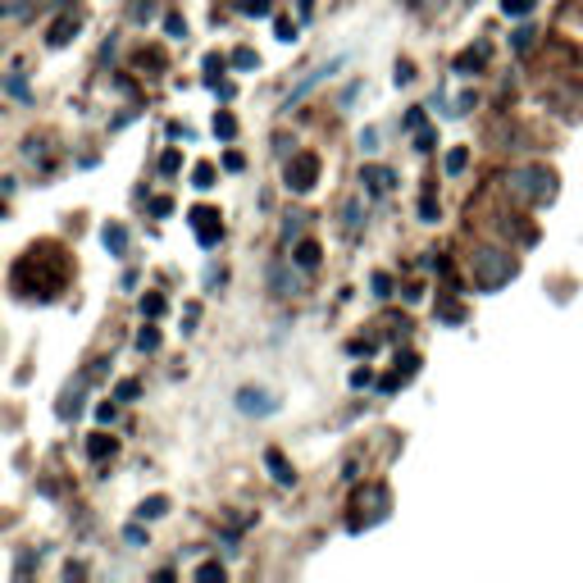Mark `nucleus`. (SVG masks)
I'll list each match as a JSON object with an SVG mask.
<instances>
[{"instance_id": "27", "label": "nucleus", "mask_w": 583, "mask_h": 583, "mask_svg": "<svg viewBox=\"0 0 583 583\" xmlns=\"http://www.w3.org/2000/svg\"><path fill=\"white\" fill-rule=\"evenodd\" d=\"M196 579H224V565H219V561H205V565L196 570Z\"/></svg>"}, {"instance_id": "29", "label": "nucleus", "mask_w": 583, "mask_h": 583, "mask_svg": "<svg viewBox=\"0 0 583 583\" xmlns=\"http://www.w3.org/2000/svg\"><path fill=\"white\" fill-rule=\"evenodd\" d=\"M165 28H169V37H187V23H183L178 14H169V19H165Z\"/></svg>"}, {"instance_id": "33", "label": "nucleus", "mask_w": 583, "mask_h": 583, "mask_svg": "<svg viewBox=\"0 0 583 583\" xmlns=\"http://www.w3.org/2000/svg\"><path fill=\"white\" fill-rule=\"evenodd\" d=\"M178 165H183V160H178V151H169V156L160 160V169H165V174H178Z\"/></svg>"}, {"instance_id": "35", "label": "nucleus", "mask_w": 583, "mask_h": 583, "mask_svg": "<svg viewBox=\"0 0 583 583\" xmlns=\"http://www.w3.org/2000/svg\"><path fill=\"white\" fill-rule=\"evenodd\" d=\"M529 41H534V32H529V28H520V32H516V50H529Z\"/></svg>"}, {"instance_id": "9", "label": "nucleus", "mask_w": 583, "mask_h": 583, "mask_svg": "<svg viewBox=\"0 0 583 583\" xmlns=\"http://www.w3.org/2000/svg\"><path fill=\"white\" fill-rule=\"evenodd\" d=\"M269 283H274L278 297H292V292H297V278L287 274V265H274V269H269Z\"/></svg>"}, {"instance_id": "7", "label": "nucleus", "mask_w": 583, "mask_h": 583, "mask_svg": "<svg viewBox=\"0 0 583 583\" xmlns=\"http://www.w3.org/2000/svg\"><path fill=\"white\" fill-rule=\"evenodd\" d=\"M265 465H269V474H274L283 488H292V483H297V474H292V465L283 461V452H278V447H269V452H265Z\"/></svg>"}, {"instance_id": "17", "label": "nucleus", "mask_w": 583, "mask_h": 583, "mask_svg": "<svg viewBox=\"0 0 583 583\" xmlns=\"http://www.w3.org/2000/svg\"><path fill=\"white\" fill-rule=\"evenodd\" d=\"M465 165H470V151H465V146H456V151L447 156V174H461Z\"/></svg>"}, {"instance_id": "18", "label": "nucleus", "mask_w": 583, "mask_h": 583, "mask_svg": "<svg viewBox=\"0 0 583 583\" xmlns=\"http://www.w3.org/2000/svg\"><path fill=\"white\" fill-rule=\"evenodd\" d=\"M141 315H146V319H160V315H165V297H146V301H141Z\"/></svg>"}, {"instance_id": "10", "label": "nucleus", "mask_w": 583, "mask_h": 583, "mask_svg": "<svg viewBox=\"0 0 583 583\" xmlns=\"http://www.w3.org/2000/svg\"><path fill=\"white\" fill-rule=\"evenodd\" d=\"M238 14H256V19H269L274 14V0H233Z\"/></svg>"}, {"instance_id": "25", "label": "nucleus", "mask_w": 583, "mask_h": 583, "mask_svg": "<svg viewBox=\"0 0 583 583\" xmlns=\"http://www.w3.org/2000/svg\"><path fill=\"white\" fill-rule=\"evenodd\" d=\"M274 28H278V41H297V23L292 19H278Z\"/></svg>"}, {"instance_id": "5", "label": "nucleus", "mask_w": 583, "mask_h": 583, "mask_svg": "<svg viewBox=\"0 0 583 583\" xmlns=\"http://www.w3.org/2000/svg\"><path fill=\"white\" fill-rule=\"evenodd\" d=\"M238 410H242V415H274V410H278V401H274L269 392L242 388V392H238Z\"/></svg>"}, {"instance_id": "23", "label": "nucleus", "mask_w": 583, "mask_h": 583, "mask_svg": "<svg viewBox=\"0 0 583 583\" xmlns=\"http://www.w3.org/2000/svg\"><path fill=\"white\" fill-rule=\"evenodd\" d=\"M137 392H141V388H137V379H123V383L114 388V401H132Z\"/></svg>"}, {"instance_id": "4", "label": "nucleus", "mask_w": 583, "mask_h": 583, "mask_svg": "<svg viewBox=\"0 0 583 583\" xmlns=\"http://www.w3.org/2000/svg\"><path fill=\"white\" fill-rule=\"evenodd\" d=\"M192 229H196L201 247H214L219 238H224V224H219V214H214V210H205V205H196V210H192Z\"/></svg>"}, {"instance_id": "14", "label": "nucleus", "mask_w": 583, "mask_h": 583, "mask_svg": "<svg viewBox=\"0 0 583 583\" xmlns=\"http://www.w3.org/2000/svg\"><path fill=\"white\" fill-rule=\"evenodd\" d=\"M105 247H110L114 256H123V251H128V233H123L119 224H110V229H105Z\"/></svg>"}, {"instance_id": "21", "label": "nucleus", "mask_w": 583, "mask_h": 583, "mask_svg": "<svg viewBox=\"0 0 583 583\" xmlns=\"http://www.w3.org/2000/svg\"><path fill=\"white\" fill-rule=\"evenodd\" d=\"M301 224H306V214H287V224H283V242H292L301 233Z\"/></svg>"}, {"instance_id": "36", "label": "nucleus", "mask_w": 583, "mask_h": 583, "mask_svg": "<svg viewBox=\"0 0 583 583\" xmlns=\"http://www.w3.org/2000/svg\"><path fill=\"white\" fill-rule=\"evenodd\" d=\"M388 287H392L388 274H374V292H379V297H388Z\"/></svg>"}, {"instance_id": "15", "label": "nucleus", "mask_w": 583, "mask_h": 583, "mask_svg": "<svg viewBox=\"0 0 583 583\" xmlns=\"http://www.w3.org/2000/svg\"><path fill=\"white\" fill-rule=\"evenodd\" d=\"M73 28H78V19H59V23H55V28H50V46H64V41H68V32H73Z\"/></svg>"}, {"instance_id": "28", "label": "nucleus", "mask_w": 583, "mask_h": 583, "mask_svg": "<svg viewBox=\"0 0 583 583\" xmlns=\"http://www.w3.org/2000/svg\"><path fill=\"white\" fill-rule=\"evenodd\" d=\"M233 64H238V68H256V50H247V46L233 50Z\"/></svg>"}, {"instance_id": "22", "label": "nucleus", "mask_w": 583, "mask_h": 583, "mask_svg": "<svg viewBox=\"0 0 583 583\" xmlns=\"http://www.w3.org/2000/svg\"><path fill=\"white\" fill-rule=\"evenodd\" d=\"M501 10L520 19V14H529V10H534V0H501Z\"/></svg>"}, {"instance_id": "20", "label": "nucleus", "mask_w": 583, "mask_h": 583, "mask_svg": "<svg viewBox=\"0 0 583 583\" xmlns=\"http://www.w3.org/2000/svg\"><path fill=\"white\" fill-rule=\"evenodd\" d=\"M483 55H488L483 46H479V50H465V55L456 59V68H461V73H465V68H479V64H483Z\"/></svg>"}, {"instance_id": "13", "label": "nucleus", "mask_w": 583, "mask_h": 583, "mask_svg": "<svg viewBox=\"0 0 583 583\" xmlns=\"http://www.w3.org/2000/svg\"><path fill=\"white\" fill-rule=\"evenodd\" d=\"M297 265H301V269H315V265H319V242H297Z\"/></svg>"}, {"instance_id": "34", "label": "nucleus", "mask_w": 583, "mask_h": 583, "mask_svg": "<svg viewBox=\"0 0 583 583\" xmlns=\"http://www.w3.org/2000/svg\"><path fill=\"white\" fill-rule=\"evenodd\" d=\"M419 214H424V219H437V201L424 196V201H419Z\"/></svg>"}, {"instance_id": "2", "label": "nucleus", "mask_w": 583, "mask_h": 583, "mask_svg": "<svg viewBox=\"0 0 583 583\" xmlns=\"http://www.w3.org/2000/svg\"><path fill=\"white\" fill-rule=\"evenodd\" d=\"M474 278H479L483 292H497L501 283L516 278V260H510L506 251H479L474 256Z\"/></svg>"}, {"instance_id": "32", "label": "nucleus", "mask_w": 583, "mask_h": 583, "mask_svg": "<svg viewBox=\"0 0 583 583\" xmlns=\"http://www.w3.org/2000/svg\"><path fill=\"white\" fill-rule=\"evenodd\" d=\"M360 146H364V151H374V146H379V132L364 128V132H360Z\"/></svg>"}, {"instance_id": "11", "label": "nucleus", "mask_w": 583, "mask_h": 583, "mask_svg": "<svg viewBox=\"0 0 583 583\" xmlns=\"http://www.w3.org/2000/svg\"><path fill=\"white\" fill-rule=\"evenodd\" d=\"M87 456L92 461H105V456H114V437H105V433H96L92 443H87Z\"/></svg>"}, {"instance_id": "31", "label": "nucleus", "mask_w": 583, "mask_h": 583, "mask_svg": "<svg viewBox=\"0 0 583 583\" xmlns=\"http://www.w3.org/2000/svg\"><path fill=\"white\" fill-rule=\"evenodd\" d=\"M346 229H351V233H355V229H360V205H355V201H351V205H346Z\"/></svg>"}, {"instance_id": "8", "label": "nucleus", "mask_w": 583, "mask_h": 583, "mask_svg": "<svg viewBox=\"0 0 583 583\" xmlns=\"http://www.w3.org/2000/svg\"><path fill=\"white\" fill-rule=\"evenodd\" d=\"M337 64H342V59H333V64H324V68H315V73H306V83H301V87H297V92H292V96H287V110H292V105H297V101H301V96H306V92H310V87H319V83H324V78H328V73H333V68H337Z\"/></svg>"}, {"instance_id": "1", "label": "nucleus", "mask_w": 583, "mask_h": 583, "mask_svg": "<svg viewBox=\"0 0 583 583\" xmlns=\"http://www.w3.org/2000/svg\"><path fill=\"white\" fill-rule=\"evenodd\" d=\"M510 192H516L520 201H552V192H556V183H552V174L547 169H538V165H529V169H510Z\"/></svg>"}, {"instance_id": "30", "label": "nucleus", "mask_w": 583, "mask_h": 583, "mask_svg": "<svg viewBox=\"0 0 583 583\" xmlns=\"http://www.w3.org/2000/svg\"><path fill=\"white\" fill-rule=\"evenodd\" d=\"M406 132H424V110H410V114H406Z\"/></svg>"}, {"instance_id": "24", "label": "nucleus", "mask_w": 583, "mask_h": 583, "mask_svg": "<svg viewBox=\"0 0 583 583\" xmlns=\"http://www.w3.org/2000/svg\"><path fill=\"white\" fill-rule=\"evenodd\" d=\"M214 132H219V137H233V132H238L233 114H219V119H214Z\"/></svg>"}, {"instance_id": "3", "label": "nucleus", "mask_w": 583, "mask_h": 583, "mask_svg": "<svg viewBox=\"0 0 583 583\" xmlns=\"http://www.w3.org/2000/svg\"><path fill=\"white\" fill-rule=\"evenodd\" d=\"M319 183V156H297L287 165V187L292 192H310Z\"/></svg>"}, {"instance_id": "6", "label": "nucleus", "mask_w": 583, "mask_h": 583, "mask_svg": "<svg viewBox=\"0 0 583 583\" xmlns=\"http://www.w3.org/2000/svg\"><path fill=\"white\" fill-rule=\"evenodd\" d=\"M360 183L370 187V196H388L392 187H397V178H392V169H383V165H364V174H360Z\"/></svg>"}, {"instance_id": "16", "label": "nucleus", "mask_w": 583, "mask_h": 583, "mask_svg": "<svg viewBox=\"0 0 583 583\" xmlns=\"http://www.w3.org/2000/svg\"><path fill=\"white\" fill-rule=\"evenodd\" d=\"M192 187L210 192V187H214V165H196V174H192Z\"/></svg>"}, {"instance_id": "12", "label": "nucleus", "mask_w": 583, "mask_h": 583, "mask_svg": "<svg viewBox=\"0 0 583 583\" xmlns=\"http://www.w3.org/2000/svg\"><path fill=\"white\" fill-rule=\"evenodd\" d=\"M165 510H169V497H151V501H141L137 516H141V520H160Z\"/></svg>"}, {"instance_id": "26", "label": "nucleus", "mask_w": 583, "mask_h": 583, "mask_svg": "<svg viewBox=\"0 0 583 583\" xmlns=\"http://www.w3.org/2000/svg\"><path fill=\"white\" fill-rule=\"evenodd\" d=\"M156 14V0H137V5H132V19L141 23V19H151Z\"/></svg>"}, {"instance_id": "19", "label": "nucleus", "mask_w": 583, "mask_h": 583, "mask_svg": "<svg viewBox=\"0 0 583 583\" xmlns=\"http://www.w3.org/2000/svg\"><path fill=\"white\" fill-rule=\"evenodd\" d=\"M156 346H160V333H156V328H141V333H137V351H156Z\"/></svg>"}]
</instances>
